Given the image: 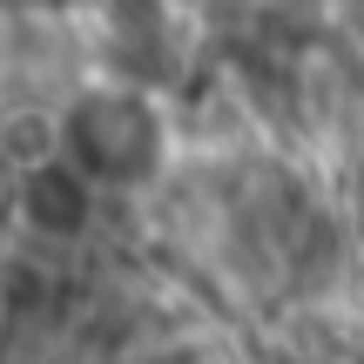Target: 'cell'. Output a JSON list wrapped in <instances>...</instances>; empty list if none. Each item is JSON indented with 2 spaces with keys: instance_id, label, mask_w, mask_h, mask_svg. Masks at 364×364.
Wrapping results in <instances>:
<instances>
[{
  "instance_id": "6da1fadb",
  "label": "cell",
  "mask_w": 364,
  "mask_h": 364,
  "mask_svg": "<svg viewBox=\"0 0 364 364\" xmlns=\"http://www.w3.org/2000/svg\"><path fill=\"white\" fill-rule=\"evenodd\" d=\"M61 156L95 182H149L162 162V122L135 88H88L61 115Z\"/></svg>"
},
{
  "instance_id": "7a4b0ae2",
  "label": "cell",
  "mask_w": 364,
  "mask_h": 364,
  "mask_svg": "<svg viewBox=\"0 0 364 364\" xmlns=\"http://www.w3.org/2000/svg\"><path fill=\"white\" fill-rule=\"evenodd\" d=\"M21 216L34 223L41 236H81L95 216V176L81 169L75 156H34L21 169Z\"/></svg>"
},
{
  "instance_id": "3957f363",
  "label": "cell",
  "mask_w": 364,
  "mask_h": 364,
  "mask_svg": "<svg viewBox=\"0 0 364 364\" xmlns=\"http://www.w3.org/2000/svg\"><path fill=\"white\" fill-rule=\"evenodd\" d=\"M108 54L129 81H162L176 68V41H169V14L162 0H115V34Z\"/></svg>"
}]
</instances>
